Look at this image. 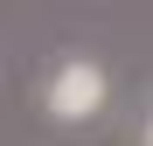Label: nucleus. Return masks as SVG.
Here are the masks:
<instances>
[{
	"mask_svg": "<svg viewBox=\"0 0 153 146\" xmlns=\"http://www.w3.org/2000/svg\"><path fill=\"white\" fill-rule=\"evenodd\" d=\"M105 97H111L105 70H97L91 56H70V63L49 70V84H42V111L56 118V125H84V118L105 111Z\"/></svg>",
	"mask_w": 153,
	"mask_h": 146,
	"instance_id": "obj_1",
	"label": "nucleus"
},
{
	"mask_svg": "<svg viewBox=\"0 0 153 146\" xmlns=\"http://www.w3.org/2000/svg\"><path fill=\"white\" fill-rule=\"evenodd\" d=\"M146 146H153V111H146Z\"/></svg>",
	"mask_w": 153,
	"mask_h": 146,
	"instance_id": "obj_2",
	"label": "nucleus"
}]
</instances>
